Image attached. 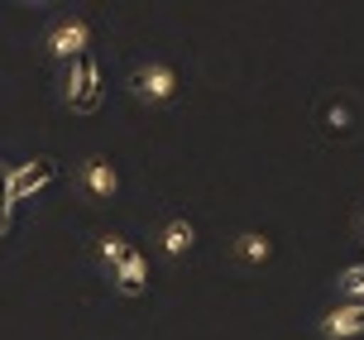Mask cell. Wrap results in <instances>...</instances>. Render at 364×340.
I'll use <instances>...</instances> for the list:
<instances>
[{"mask_svg": "<svg viewBox=\"0 0 364 340\" xmlns=\"http://www.w3.org/2000/svg\"><path fill=\"white\" fill-rule=\"evenodd\" d=\"M53 173H58V163H53V159H38V168H19L15 178H10V187H5V197L19 201L24 192H29V187H43V182L53 178Z\"/></svg>", "mask_w": 364, "mask_h": 340, "instance_id": "9", "label": "cell"}, {"mask_svg": "<svg viewBox=\"0 0 364 340\" xmlns=\"http://www.w3.org/2000/svg\"><path fill=\"white\" fill-rule=\"evenodd\" d=\"M0 230H5V206H0Z\"/></svg>", "mask_w": 364, "mask_h": 340, "instance_id": "14", "label": "cell"}, {"mask_svg": "<svg viewBox=\"0 0 364 340\" xmlns=\"http://www.w3.org/2000/svg\"><path fill=\"white\" fill-rule=\"evenodd\" d=\"M316 331H321V340H355V336H364V312L350 307V302H341L316 322Z\"/></svg>", "mask_w": 364, "mask_h": 340, "instance_id": "6", "label": "cell"}, {"mask_svg": "<svg viewBox=\"0 0 364 340\" xmlns=\"http://www.w3.org/2000/svg\"><path fill=\"white\" fill-rule=\"evenodd\" d=\"M110 287L120 292V297H139V292H149V259L139 250H129L115 269H110Z\"/></svg>", "mask_w": 364, "mask_h": 340, "instance_id": "5", "label": "cell"}, {"mask_svg": "<svg viewBox=\"0 0 364 340\" xmlns=\"http://www.w3.org/2000/svg\"><path fill=\"white\" fill-rule=\"evenodd\" d=\"M355 235H360V240H364V206H360V211H355Z\"/></svg>", "mask_w": 364, "mask_h": 340, "instance_id": "13", "label": "cell"}, {"mask_svg": "<svg viewBox=\"0 0 364 340\" xmlns=\"http://www.w3.org/2000/svg\"><path fill=\"white\" fill-rule=\"evenodd\" d=\"M43 48H48V58H58V63H82L87 48H91V24L82 15L58 19L53 29L43 34Z\"/></svg>", "mask_w": 364, "mask_h": 340, "instance_id": "2", "label": "cell"}, {"mask_svg": "<svg viewBox=\"0 0 364 340\" xmlns=\"http://www.w3.org/2000/svg\"><path fill=\"white\" fill-rule=\"evenodd\" d=\"M129 91H134V101H144V106H168V101L178 96V68L164 63V58H154L144 68H134Z\"/></svg>", "mask_w": 364, "mask_h": 340, "instance_id": "1", "label": "cell"}, {"mask_svg": "<svg viewBox=\"0 0 364 340\" xmlns=\"http://www.w3.org/2000/svg\"><path fill=\"white\" fill-rule=\"evenodd\" d=\"M63 101L73 110H96L101 101H106V87H101V68L91 63V58H82V63H73L68 68V82H63Z\"/></svg>", "mask_w": 364, "mask_h": 340, "instance_id": "3", "label": "cell"}, {"mask_svg": "<svg viewBox=\"0 0 364 340\" xmlns=\"http://www.w3.org/2000/svg\"><path fill=\"white\" fill-rule=\"evenodd\" d=\"M336 292H341V302L364 312V264H350V269L336 273Z\"/></svg>", "mask_w": 364, "mask_h": 340, "instance_id": "10", "label": "cell"}, {"mask_svg": "<svg viewBox=\"0 0 364 340\" xmlns=\"http://www.w3.org/2000/svg\"><path fill=\"white\" fill-rule=\"evenodd\" d=\"M235 259L245 264V269H259V264H269V259H273V240H269V235H259V230L235 235Z\"/></svg>", "mask_w": 364, "mask_h": 340, "instance_id": "8", "label": "cell"}, {"mask_svg": "<svg viewBox=\"0 0 364 340\" xmlns=\"http://www.w3.org/2000/svg\"><path fill=\"white\" fill-rule=\"evenodd\" d=\"M192 245H197V225H192L187 216H173V221H164V230H159V250H164L168 259L192 254Z\"/></svg>", "mask_w": 364, "mask_h": 340, "instance_id": "7", "label": "cell"}, {"mask_svg": "<svg viewBox=\"0 0 364 340\" xmlns=\"http://www.w3.org/2000/svg\"><path fill=\"white\" fill-rule=\"evenodd\" d=\"M350 125H355V110L341 106V101H331V106H326V129H331V134H346Z\"/></svg>", "mask_w": 364, "mask_h": 340, "instance_id": "12", "label": "cell"}, {"mask_svg": "<svg viewBox=\"0 0 364 340\" xmlns=\"http://www.w3.org/2000/svg\"><path fill=\"white\" fill-rule=\"evenodd\" d=\"M77 178H82V187H87L91 197H101V201L120 192V173H115V163H110L106 154H91V159H82Z\"/></svg>", "mask_w": 364, "mask_h": 340, "instance_id": "4", "label": "cell"}, {"mask_svg": "<svg viewBox=\"0 0 364 340\" xmlns=\"http://www.w3.org/2000/svg\"><path fill=\"white\" fill-rule=\"evenodd\" d=\"M129 250H134V245H129L125 235H101V240H96V254H101V264H106V269H115Z\"/></svg>", "mask_w": 364, "mask_h": 340, "instance_id": "11", "label": "cell"}]
</instances>
